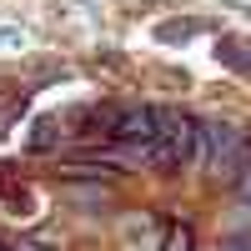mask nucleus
<instances>
[{
	"mask_svg": "<svg viewBox=\"0 0 251 251\" xmlns=\"http://www.w3.org/2000/svg\"><path fill=\"white\" fill-rule=\"evenodd\" d=\"M221 55H226V60H236V66H251V46H231V40H226Z\"/></svg>",
	"mask_w": 251,
	"mask_h": 251,
	"instance_id": "obj_6",
	"label": "nucleus"
},
{
	"mask_svg": "<svg viewBox=\"0 0 251 251\" xmlns=\"http://www.w3.org/2000/svg\"><path fill=\"white\" fill-rule=\"evenodd\" d=\"M15 251H50V246H35V241H25V246H15Z\"/></svg>",
	"mask_w": 251,
	"mask_h": 251,
	"instance_id": "obj_8",
	"label": "nucleus"
},
{
	"mask_svg": "<svg viewBox=\"0 0 251 251\" xmlns=\"http://www.w3.org/2000/svg\"><path fill=\"white\" fill-rule=\"evenodd\" d=\"M241 166H246V141H241V131L211 121V126H206V171H211L216 181H236Z\"/></svg>",
	"mask_w": 251,
	"mask_h": 251,
	"instance_id": "obj_2",
	"label": "nucleus"
},
{
	"mask_svg": "<svg viewBox=\"0 0 251 251\" xmlns=\"http://www.w3.org/2000/svg\"><path fill=\"white\" fill-rule=\"evenodd\" d=\"M161 251H191V231H186V226H171L166 241H161Z\"/></svg>",
	"mask_w": 251,
	"mask_h": 251,
	"instance_id": "obj_4",
	"label": "nucleus"
},
{
	"mask_svg": "<svg viewBox=\"0 0 251 251\" xmlns=\"http://www.w3.org/2000/svg\"><path fill=\"white\" fill-rule=\"evenodd\" d=\"M161 116L166 111H151V106H136V111H121V116H106V131L116 146H136V151H151L161 141Z\"/></svg>",
	"mask_w": 251,
	"mask_h": 251,
	"instance_id": "obj_3",
	"label": "nucleus"
},
{
	"mask_svg": "<svg viewBox=\"0 0 251 251\" xmlns=\"http://www.w3.org/2000/svg\"><path fill=\"white\" fill-rule=\"evenodd\" d=\"M20 46H25V30L5 20V25H0V50H20Z\"/></svg>",
	"mask_w": 251,
	"mask_h": 251,
	"instance_id": "obj_5",
	"label": "nucleus"
},
{
	"mask_svg": "<svg viewBox=\"0 0 251 251\" xmlns=\"http://www.w3.org/2000/svg\"><path fill=\"white\" fill-rule=\"evenodd\" d=\"M151 166L176 171V166H206V126L191 116L166 111L161 116V141L151 146Z\"/></svg>",
	"mask_w": 251,
	"mask_h": 251,
	"instance_id": "obj_1",
	"label": "nucleus"
},
{
	"mask_svg": "<svg viewBox=\"0 0 251 251\" xmlns=\"http://www.w3.org/2000/svg\"><path fill=\"white\" fill-rule=\"evenodd\" d=\"M231 186H236V196H241V201H251V166H241Z\"/></svg>",
	"mask_w": 251,
	"mask_h": 251,
	"instance_id": "obj_7",
	"label": "nucleus"
}]
</instances>
